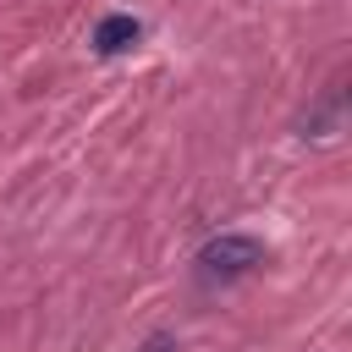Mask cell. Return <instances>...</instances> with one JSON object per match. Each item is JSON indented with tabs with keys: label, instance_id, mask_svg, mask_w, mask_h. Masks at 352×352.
<instances>
[{
	"label": "cell",
	"instance_id": "2",
	"mask_svg": "<svg viewBox=\"0 0 352 352\" xmlns=\"http://www.w3.org/2000/svg\"><path fill=\"white\" fill-rule=\"evenodd\" d=\"M138 38H143V22L126 16V11H116V16H104V22L94 28V50H99V55H121V50H132Z\"/></svg>",
	"mask_w": 352,
	"mask_h": 352
},
{
	"label": "cell",
	"instance_id": "1",
	"mask_svg": "<svg viewBox=\"0 0 352 352\" xmlns=\"http://www.w3.org/2000/svg\"><path fill=\"white\" fill-rule=\"evenodd\" d=\"M258 264H264V242L258 236H242V231H226V236H214V242L198 248L204 280H236V275H248Z\"/></svg>",
	"mask_w": 352,
	"mask_h": 352
}]
</instances>
